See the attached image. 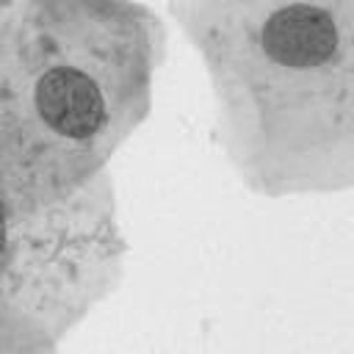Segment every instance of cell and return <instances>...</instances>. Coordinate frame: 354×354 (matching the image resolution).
Listing matches in <instances>:
<instances>
[{
    "mask_svg": "<svg viewBox=\"0 0 354 354\" xmlns=\"http://www.w3.org/2000/svg\"><path fill=\"white\" fill-rule=\"evenodd\" d=\"M6 246V221H3V213H0V252Z\"/></svg>",
    "mask_w": 354,
    "mask_h": 354,
    "instance_id": "cell-3",
    "label": "cell"
},
{
    "mask_svg": "<svg viewBox=\"0 0 354 354\" xmlns=\"http://www.w3.org/2000/svg\"><path fill=\"white\" fill-rule=\"evenodd\" d=\"M260 41L271 61L290 69H310L326 64L337 53L340 36L324 8L293 3L266 19Z\"/></svg>",
    "mask_w": 354,
    "mask_h": 354,
    "instance_id": "cell-1",
    "label": "cell"
},
{
    "mask_svg": "<svg viewBox=\"0 0 354 354\" xmlns=\"http://www.w3.org/2000/svg\"><path fill=\"white\" fill-rule=\"evenodd\" d=\"M36 108L66 138H88L105 122V100L97 83L75 66H55L39 80Z\"/></svg>",
    "mask_w": 354,
    "mask_h": 354,
    "instance_id": "cell-2",
    "label": "cell"
}]
</instances>
